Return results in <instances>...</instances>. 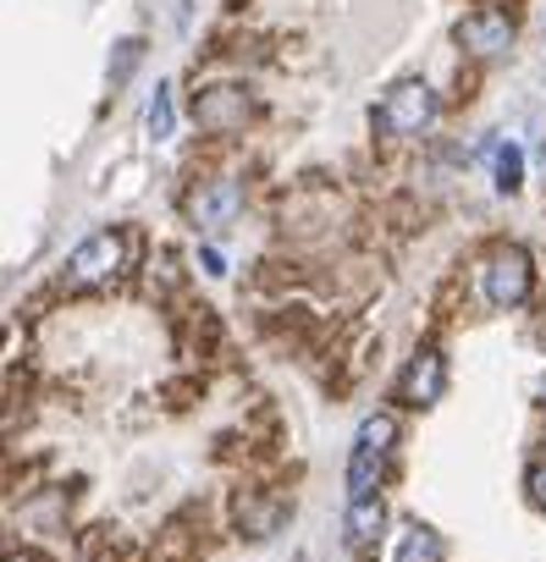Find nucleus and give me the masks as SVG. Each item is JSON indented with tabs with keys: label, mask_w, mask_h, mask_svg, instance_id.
I'll return each mask as SVG.
<instances>
[{
	"label": "nucleus",
	"mask_w": 546,
	"mask_h": 562,
	"mask_svg": "<svg viewBox=\"0 0 546 562\" xmlns=\"http://www.w3.org/2000/svg\"><path fill=\"white\" fill-rule=\"evenodd\" d=\"M199 265H204V276H226V259H221L215 248H204V254H199Z\"/></svg>",
	"instance_id": "2eb2a0df"
},
{
	"label": "nucleus",
	"mask_w": 546,
	"mask_h": 562,
	"mask_svg": "<svg viewBox=\"0 0 546 562\" xmlns=\"http://www.w3.org/2000/svg\"><path fill=\"white\" fill-rule=\"evenodd\" d=\"M381 524H387V507H381L376 491H370V496H348V540H354V546L381 540Z\"/></svg>",
	"instance_id": "1a4fd4ad"
},
{
	"label": "nucleus",
	"mask_w": 546,
	"mask_h": 562,
	"mask_svg": "<svg viewBox=\"0 0 546 562\" xmlns=\"http://www.w3.org/2000/svg\"><path fill=\"white\" fill-rule=\"evenodd\" d=\"M491 171H497V193H519V182H524V155H519V144H497Z\"/></svg>",
	"instance_id": "9b49d317"
},
{
	"label": "nucleus",
	"mask_w": 546,
	"mask_h": 562,
	"mask_svg": "<svg viewBox=\"0 0 546 562\" xmlns=\"http://www.w3.org/2000/svg\"><path fill=\"white\" fill-rule=\"evenodd\" d=\"M398 441V419L392 414H370L354 436V452H348V496H370L376 480H381V463Z\"/></svg>",
	"instance_id": "f03ea898"
},
{
	"label": "nucleus",
	"mask_w": 546,
	"mask_h": 562,
	"mask_svg": "<svg viewBox=\"0 0 546 562\" xmlns=\"http://www.w3.org/2000/svg\"><path fill=\"white\" fill-rule=\"evenodd\" d=\"M436 111H442L436 89L420 83V78H403V83H392V89L381 94V105L370 111V122H376V133H387V138H414V133H425V127L436 122Z\"/></svg>",
	"instance_id": "f257e3e1"
},
{
	"label": "nucleus",
	"mask_w": 546,
	"mask_h": 562,
	"mask_svg": "<svg viewBox=\"0 0 546 562\" xmlns=\"http://www.w3.org/2000/svg\"><path fill=\"white\" fill-rule=\"evenodd\" d=\"M237 210H243V182H237V177H210V182L188 199L193 226H226V221H237Z\"/></svg>",
	"instance_id": "423d86ee"
},
{
	"label": "nucleus",
	"mask_w": 546,
	"mask_h": 562,
	"mask_svg": "<svg viewBox=\"0 0 546 562\" xmlns=\"http://www.w3.org/2000/svg\"><path fill=\"white\" fill-rule=\"evenodd\" d=\"M442 392H447V359H442L436 348L414 353V359L403 364V375H398V403H409V408H431Z\"/></svg>",
	"instance_id": "39448f33"
},
{
	"label": "nucleus",
	"mask_w": 546,
	"mask_h": 562,
	"mask_svg": "<svg viewBox=\"0 0 546 562\" xmlns=\"http://www.w3.org/2000/svg\"><path fill=\"white\" fill-rule=\"evenodd\" d=\"M541 166H546V155H541Z\"/></svg>",
	"instance_id": "dca6fc26"
},
{
	"label": "nucleus",
	"mask_w": 546,
	"mask_h": 562,
	"mask_svg": "<svg viewBox=\"0 0 546 562\" xmlns=\"http://www.w3.org/2000/svg\"><path fill=\"white\" fill-rule=\"evenodd\" d=\"M122 259H127V243L122 232H94L83 237L73 254H67V288H105V281L122 276Z\"/></svg>",
	"instance_id": "7ed1b4c3"
},
{
	"label": "nucleus",
	"mask_w": 546,
	"mask_h": 562,
	"mask_svg": "<svg viewBox=\"0 0 546 562\" xmlns=\"http://www.w3.org/2000/svg\"><path fill=\"white\" fill-rule=\"evenodd\" d=\"M138 56H144V45H138V40H122V45H116V61H111V89H122V83H127V72L138 67Z\"/></svg>",
	"instance_id": "ddd939ff"
},
{
	"label": "nucleus",
	"mask_w": 546,
	"mask_h": 562,
	"mask_svg": "<svg viewBox=\"0 0 546 562\" xmlns=\"http://www.w3.org/2000/svg\"><path fill=\"white\" fill-rule=\"evenodd\" d=\"M442 557H447L442 535H436L431 524L409 518V524H403V535H398V562H442Z\"/></svg>",
	"instance_id": "9d476101"
},
{
	"label": "nucleus",
	"mask_w": 546,
	"mask_h": 562,
	"mask_svg": "<svg viewBox=\"0 0 546 562\" xmlns=\"http://www.w3.org/2000/svg\"><path fill=\"white\" fill-rule=\"evenodd\" d=\"M458 45H464L469 56L491 61V56H502V50L513 45V18H502V12H469V18L458 23Z\"/></svg>",
	"instance_id": "0eeeda50"
},
{
	"label": "nucleus",
	"mask_w": 546,
	"mask_h": 562,
	"mask_svg": "<svg viewBox=\"0 0 546 562\" xmlns=\"http://www.w3.org/2000/svg\"><path fill=\"white\" fill-rule=\"evenodd\" d=\"M480 288H486V304H491V310H519V304L530 299V288H535V265H530V254H524L519 243L497 248V254L486 259Z\"/></svg>",
	"instance_id": "20e7f679"
},
{
	"label": "nucleus",
	"mask_w": 546,
	"mask_h": 562,
	"mask_svg": "<svg viewBox=\"0 0 546 562\" xmlns=\"http://www.w3.org/2000/svg\"><path fill=\"white\" fill-rule=\"evenodd\" d=\"M193 116H199V127H210V133H232V127H243V116H248V94H243L237 83H215V89H204V94L193 100Z\"/></svg>",
	"instance_id": "6e6552de"
},
{
	"label": "nucleus",
	"mask_w": 546,
	"mask_h": 562,
	"mask_svg": "<svg viewBox=\"0 0 546 562\" xmlns=\"http://www.w3.org/2000/svg\"><path fill=\"white\" fill-rule=\"evenodd\" d=\"M524 496H530L535 513H546V458H535V463L524 469Z\"/></svg>",
	"instance_id": "4468645a"
},
{
	"label": "nucleus",
	"mask_w": 546,
	"mask_h": 562,
	"mask_svg": "<svg viewBox=\"0 0 546 562\" xmlns=\"http://www.w3.org/2000/svg\"><path fill=\"white\" fill-rule=\"evenodd\" d=\"M171 122H177V111H171V89L155 83V94H149V138L166 144V138H171Z\"/></svg>",
	"instance_id": "f8f14e48"
}]
</instances>
